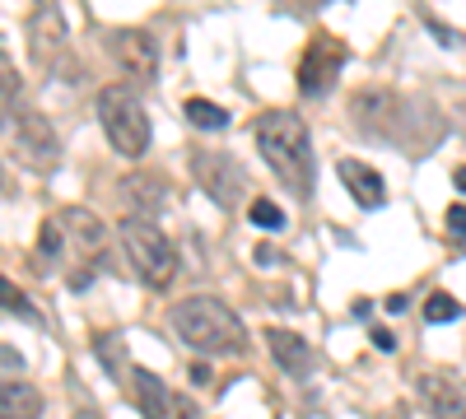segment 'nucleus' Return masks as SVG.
I'll use <instances>...</instances> for the list:
<instances>
[{
	"label": "nucleus",
	"mask_w": 466,
	"mask_h": 419,
	"mask_svg": "<svg viewBox=\"0 0 466 419\" xmlns=\"http://www.w3.org/2000/svg\"><path fill=\"white\" fill-rule=\"evenodd\" d=\"M257 149L261 159L270 164V173H276L289 192L299 201L313 196V140H308V126L294 117V112H266V117L257 122Z\"/></svg>",
	"instance_id": "1"
},
{
	"label": "nucleus",
	"mask_w": 466,
	"mask_h": 419,
	"mask_svg": "<svg viewBox=\"0 0 466 419\" xmlns=\"http://www.w3.org/2000/svg\"><path fill=\"white\" fill-rule=\"evenodd\" d=\"M168 322H173L182 345L197 350V354H243L248 350V331H243L238 313H233L228 303L210 298V294L173 303Z\"/></svg>",
	"instance_id": "2"
},
{
	"label": "nucleus",
	"mask_w": 466,
	"mask_h": 419,
	"mask_svg": "<svg viewBox=\"0 0 466 419\" xmlns=\"http://www.w3.org/2000/svg\"><path fill=\"white\" fill-rule=\"evenodd\" d=\"M98 122H103L112 149H116L122 159H145V149H149V117H145L136 89L107 85V89L98 94Z\"/></svg>",
	"instance_id": "3"
},
{
	"label": "nucleus",
	"mask_w": 466,
	"mask_h": 419,
	"mask_svg": "<svg viewBox=\"0 0 466 419\" xmlns=\"http://www.w3.org/2000/svg\"><path fill=\"white\" fill-rule=\"evenodd\" d=\"M116 234H122L127 261L136 265V275L149 289H168L173 284V275H177V247L164 238V228H154V219H127Z\"/></svg>",
	"instance_id": "4"
},
{
	"label": "nucleus",
	"mask_w": 466,
	"mask_h": 419,
	"mask_svg": "<svg viewBox=\"0 0 466 419\" xmlns=\"http://www.w3.org/2000/svg\"><path fill=\"white\" fill-rule=\"evenodd\" d=\"M0 131H5L10 149H15L28 168H56L61 140H56V131L47 126L43 112H28V107L10 103V107H0Z\"/></svg>",
	"instance_id": "5"
},
{
	"label": "nucleus",
	"mask_w": 466,
	"mask_h": 419,
	"mask_svg": "<svg viewBox=\"0 0 466 419\" xmlns=\"http://www.w3.org/2000/svg\"><path fill=\"white\" fill-rule=\"evenodd\" d=\"M191 173H197V182L210 192V201L224 205V210H233V205L243 201V192H248V173L238 168V159L219 155V149H197Z\"/></svg>",
	"instance_id": "6"
},
{
	"label": "nucleus",
	"mask_w": 466,
	"mask_h": 419,
	"mask_svg": "<svg viewBox=\"0 0 466 419\" xmlns=\"http://www.w3.org/2000/svg\"><path fill=\"white\" fill-rule=\"evenodd\" d=\"M340 65H345V43L331 33H318L313 43H308L303 61H299V94H308V98L327 94L331 80L340 75Z\"/></svg>",
	"instance_id": "7"
},
{
	"label": "nucleus",
	"mask_w": 466,
	"mask_h": 419,
	"mask_svg": "<svg viewBox=\"0 0 466 419\" xmlns=\"http://www.w3.org/2000/svg\"><path fill=\"white\" fill-rule=\"evenodd\" d=\"M131 396H136L145 419H197V405L187 396H177L164 377L149 373V368H131Z\"/></svg>",
	"instance_id": "8"
},
{
	"label": "nucleus",
	"mask_w": 466,
	"mask_h": 419,
	"mask_svg": "<svg viewBox=\"0 0 466 419\" xmlns=\"http://www.w3.org/2000/svg\"><path fill=\"white\" fill-rule=\"evenodd\" d=\"M107 56L116 61V70L127 80H154V70H159V47H154V37L145 28H112Z\"/></svg>",
	"instance_id": "9"
},
{
	"label": "nucleus",
	"mask_w": 466,
	"mask_h": 419,
	"mask_svg": "<svg viewBox=\"0 0 466 419\" xmlns=\"http://www.w3.org/2000/svg\"><path fill=\"white\" fill-rule=\"evenodd\" d=\"M28 52H33V61L43 70H52L56 56L66 52V19H61L56 5H43L28 19Z\"/></svg>",
	"instance_id": "10"
},
{
	"label": "nucleus",
	"mask_w": 466,
	"mask_h": 419,
	"mask_svg": "<svg viewBox=\"0 0 466 419\" xmlns=\"http://www.w3.org/2000/svg\"><path fill=\"white\" fill-rule=\"evenodd\" d=\"M266 350L276 354V364L289 373V377H308L313 373V350H308V340L285 331V326H270L266 331Z\"/></svg>",
	"instance_id": "11"
},
{
	"label": "nucleus",
	"mask_w": 466,
	"mask_h": 419,
	"mask_svg": "<svg viewBox=\"0 0 466 419\" xmlns=\"http://www.w3.org/2000/svg\"><path fill=\"white\" fill-rule=\"evenodd\" d=\"M336 173H340V182H345V192L355 196V205H364V210H382L387 192H382V177H378L369 164H360V159H340Z\"/></svg>",
	"instance_id": "12"
},
{
	"label": "nucleus",
	"mask_w": 466,
	"mask_h": 419,
	"mask_svg": "<svg viewBox=\"0 0 466 419\" xmlns=\"http://www.w3.org/2000/svg\"><path fill=\"white\" fill-rule=\"evenodd\" d=\"M61 228L70 234V243L80 247V252H89V256H98V252L107 247V224H103L94 210H85V205L61 210Z\"/></svg>",
	"instance_id": "13"
},
{
	"label": "nucleus",
	"mask_w": 466,
	"mask_h": 419,
	"mask_svg": "<svg viewBox=\"0 0 466 419\" xmlns=\"http://www.w3.org/2000/svg\"><path fill=\"white\" fill-rule=\"evenodd\" d=\"M420 401L430 405L434 419H466V396H461V387H452L448 377H439V373H424V377H420Z\"/></svg>",
	"instance_id": "14"
},
{
	"label": "nucleus",
	"mask_w": 466,
	"mask_h": 419,
	"mask_svg": "<svg viewBox=\"0 0 466 419\" xmlns=\"http://www.w3.org/2000/svg\"><path fill=\"white\" fill-rule=\"evenodd\" d=\"M43 414V392L19 377H0V419H37Z\"/></svg>",
	"instance_id": "15"
},
{
	"label": "nucleus",
	"mask_w": 466,
	"mask_h": 419,
	"mask_svg": "<svg viewBox=\"0 0 466 419\" xmlns=\"http://www.w3.org/2000/svg\"><path fill=\"white\" fill-rule=\"evenodd\" d=\"M122 201H127V210H136L131 219H149L154 210L164 205V182H149V177H127V182H122Z\"/></svg>",
	"instance_id": "16"
},
{
	"label": "nucleus",
	"mask_w": 466,
	"mask_h": 419,
	"mask_svg": "<svg viewBox=\"0 0 466 419\" xmlns=\"http://www.w3.org/2000/svg\"><path fill=\"white\" fill-rule=\"evenodd\" d=\"M182 117H187L191 126H201V131H224V126H228V107H219V103H210V98H187V103H182Z\"/></svg>",
	"instance_id": "17"
},
{
	"label": "nucleus",
	"mask_w": 466,
	"mask_h": 419,
	"mask_svg": "<svg viewBox=\"0 0 466 419\" xmlns=\"http://www.w3.org/2000/svg\"><path fill=\"white\" fill-rule=\"evenodd\" d=\"M94 354H98V364H103L112 377L131 373V364H127V340H122V335H98V340H94Z\"/></svg>",
	"instance_id": "18"
},
{
	"label": "nucleus",
	"mask_w": 466,
	"mask_h": 419,
	"mask_svg": "<svg viewBox=\"0 0 466 419\" xmlns=\"http://www.w3.org/2000/svg\"><path fill=\"white\" fill-rule=\"evenodd\" d=\"M0 308L15 313V317H24V322H43V317H37V308L28 303V294H24L19 284H10L5 275H0Z\"/></svg>",
	"instance_id": "19"
},
{
	"label": "nucleus",
	"mask_w": 466,
	"mask_h": 419,
	"mask_svg": "<svg viewBox=\"0 0 466 419\" xmlns=\"http://www.w3.org/2000/svg\"><path fill=\"white\" fill-rule=\"evenodd\" d=\"M461 317V303L452 298V294H430V303H424V322H434V326H443V322H457Z\"/></svg>",
	"instance_id": "20"
},
{
	"label": "nucleus",
	"mask_w": 466,
	"mask_h": 419,
	"mask_svg": "<svg viewBox=\"0 0 466 419\" xmlns=\"http://www.w3.org/2000/svg\"><path fill=\"white\" fill-rule=\"evenodd\" d=\"M61 243H66V228H61V219H47L43 224V234H37V261H56L61 256Z\"/></svg>",
	"instance_id": "21"
},
{
	"label": "nucleus",
	"mask_w": 466,
	"mask_h": 419,
	"mask_svg": "<svg viewBox=\"0 0 466 419\" xmlns=\"http://www.w3.org/2000/svg\"><path fill=\"white\" fill-rule=\"evenodd\" d=\"M248 214H252L257 228H270V234H276V228H285V210H280L276 201H266V196H257V201L248 205Z\"/></svg>",
	"instance_id": "22"
},
{
	"label": "nucleus",
	"mask_w": 466,
	"mask_h": 419,
	"mask_svg": "<svg viewBox=\"0 0 466 419\" xmlns=\"http://www.w3.org/2000/svg\"><path fill=\"white\" fill-rule=\"evenodd\" d=\"M15 98H19V70L10 65L5 47H0V107H10Z\"/></svg>",
	"instance_id": "23"
},
{
	"label": "nucleus",
	"mask_w": 466,
	"mask_h": 419,
	"mask_svg": "<svg viewBox=\"0 0 466 419\" xmlns=\"http://www.w3.org/2000/svg\"><path fill=\"white\" fill-rule=\"evenodd\" d=\"M443 224H448V234H452V238H466V205H448Z\"/></svg>",
	"instance_id": "24"
},
{
	"label": "nucleus",
	"mask_w": 466,
	"mask_h": 419,
	"mask_svg": "<svg viewBox=\"0 0 466 419\" xmlns=\"http://www.w3.org/2000/svg\"><path fill=\"white\" fill-rule=\"evenodd\" d=\"M70 401H80V419H98V410H94L89 392H85L80 383H75V377H70Z\"/></svg>",
	"instance_id": "25"
},
{
	"label": "nucleus",
	"mask_w": 466,
	"mask_h": 419,
	"mask_svg": "<svg viewBox=\"0 0 466 419\" xmlns=\"http://www.w3.org/2000/svg\"><path fill=\"white\" fill-rule=\"evenodd\" d=\"M373 345H378L382 354H392V350H397V335L387 331V326H373Z\"/></svg>",
	"instance_id": "26"
},
{
	"label": "nucleus",
	"mask_w": 466,
	"mask_h": 419,
	"mask_svg": "<svg viewBox=\"0 0 466 419\" xmlns=\"http://www.w3.org/2000/svg\"><path fill=\"white\" fill-rule=\"evenodd\" d=\"M424 24H430V33H439V37H443V47H452V43H457V28H448V24H439L434 15H424Z\"/></svg>",
	"instance_id": "27"
},
{
	"label": "nucleus",
	"mask_w": 466,
	"mask_h": 419,
	"mask_svg": "<svg viewBox=\"0 0 466 419\" xmlns=\"http://www.w3.org/2000/svg\"><path fill=\"white\" fill-rule=\"evenodd\" d=\"M252 261H257V265H280L285 256H280L276 247H257V252H252Z\"/></svg>",
	"instance_id": "28"
},
{
	"label": "nucleus",
	"mask_w": 466,
	"mask_h": 419,
	"mask_svg": "<svg viewBox=\"0 0 466 419\" xmlns=\"http://www.w3.org/2000/svg\"><path fill=\"white\" fill-rule=\"evenodd\" d=\"M191 383L206 387V383H210V364H191Z\"/></svg>",
	"instance_id": "29"
},
{
	"label": "nucleus",
	"mask_w": 466,
	"mask_h": 419,
	"mask_svg": "<svg viewBox=\"0 0 466 419\" xmlns=\"http://www.w3.org/2000/svg\"><path fill=\"white\" fill-rule=\"evenodd\" d=\"M406 303H410L406 294H392V298H387V303H382V308H387V313H406Z\"/></svg>",
	"instance_id": "30"
},
{
	"label": "nucleus",
	"mask_w": 466,
	"mask_h": 419,
	"mask_svg": "<svg viewBox=\"0 0 466 419\" xmlns=\"http://www.w3.org/2000/svg\"><path fill=\"white\" fill-rule=\"evenodd\" d=\"M457 186H461V192H466V168H457Z\"/></svg>",
	"instance_id": "31"
}]
</instances>
